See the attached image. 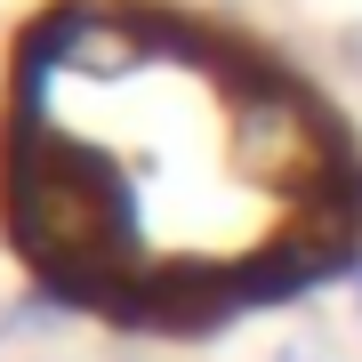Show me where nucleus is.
Here are the masks:
<instances>
[{"instance_id": "nucleus-1", "label": "nucleus", "mask_w": 362, "mask_h": 362, "mask_svg": "<svg viewBox=\"0 0 362 362\" xmlns=\"http://www.w3.org/2000/svg\"><path fill=\"white\" fill-rule=\"evenodd\" d=\"M226 153L250 185L266 194H290V202H330L354 185V161L338 145V121L298 89L290 73H274L266 89H242L226 113Z\"/></svg>"}, {"instance_id": "nucleus-2", "label": "nucleus", "mask_w": 362, "mask_h": 362, "mask_svg": "<svg viewBox=\"0 0 362 362\" xmlns=\"http://www.w3.org/2000/svg\"><path fill=\"white\" fill-rule=\"evenodd\" d=\"M266 362H346V338H338L322 314H298V322H282V330H274Z\"/></svg>"}, {"instance_id": "nucleus-3", "label": "nucleus", "mask_w": 362, "mask_h": 362, "mask_svg": "<svg viewBox=\"0 0 362 362\" xmlns=\"http://www.w3.org/2000/svg\"><path fill=\"white\" fill-rule=\"evenodd\" d=\"M338 57H346V65L362 73V25H346V33H338Z\"/></svg>"}, {"instance_id": "nucleus-4", "label": "nucleus", "mask_w": 362, "mask_h": 362, "mask_svg": "<svg viewBox=\"0 0 362 362\" xmlns=\"http://www.w3.org/2000/svg\"><path fill=\"white\" fill-rule=\"evenodd\" d=\"M354 322H362V274H354Z\"/></svg>"}, {"instance_id": "nucleus-5", "label": "nucleus", "mask_w": 362, "mask_h": 362, "mask_svg": "<svg viewBox=\"0 0 362 362\" xmlns=\"http://www.w3.org/2000/svg\"><path fill=\"white\" fill-rule=\"evenodd\" d=\"M354 202H362V161H354Z\"/></svg>"}, {"instance_id": "nucleus-6", "label": "nucleus", "mask_w": 362, "mask_h": 362, "mask_svg": "<svg viewBox=\"0 0 362 362\" xmlns=\"http://www.w3.org/2000/svg\"><path fill=\"white\" fill-rule=\"evenodd\" d=\"M25 362H40V354H25Z\"/></svg>"}]
</instances>
